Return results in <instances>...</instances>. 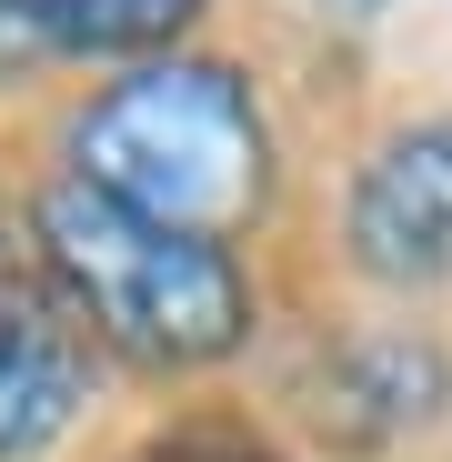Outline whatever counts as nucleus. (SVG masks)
I'll return each instance as SVG.
<instances>
[{
  "label": "nucleus",
  "mask_w": 452,
  "mask_h": 462,
  "mask_svg": "<svg viewBox=\"0 0 452 462\" xmlns=\"http://www.w3.org/2000/svg\"><path fill=\"white\" fill-rule=\"evenodd\" d=\"M70 181H91L121 211H151L171 231H232L262 211L272 191V131L262 101L232 81L221 60H141L70 121Z\"/></svg>",
  "instance_id": "f257e3e1"
},
{
  "label": "nucleus",
  "mask_w": 452,
  "mask_h": 462,
  "mask_svg": "<svg viewBox=\"0 0 452 462\" xmlns=\"http://www.w3.org/2000/svg\"><path fill=\"white\" fill-rule=\"evenodd\" d=\"M41 262L60 272L70 312L131 362L201 372V362H232L252 342V282H242L232 242L121 211L70 171L41 191Z\"/></svg>",
  "instance_id": "f03ea898"
},
{
  "label": "nucleus",
  "mask_w": 452,
  "mask_h": 462,
  "mask_svg": "<svg viewBox=\"0 0 452 462\" xmlns=\"http://www.w3.org/2000/svg\"><path fill=\"white\" fill-rule=\"evenodd\" d=\"M352 262L392 291L452 272V121L392 131L352 171Z\"/></svg>",
  "instance_id": "7ed1b4c3"
},
{
  "label": "nucleus",
  "mask_w": 452,
  "mask_h": 462,
  "mask_svg": "<svg viewBox=\"0 0 452 462\" xmlns=\"http://www.w3.org/2000/svg\"><path fill=\"white\" fill-rule=\"evenodd\" d=\"M81 382H91L81 332H70L51 301L0 282V462L41 452L70 412H81Z\"/></svg>",
  "instance_id": "20e7f679"
},
{
  "label": "nucleus",
  "mask_w": 452,
  "mask_h": 462,
  "mask_svg": "<svg viewBox=\"0 0 452 462\" xmlns=\"http://www.w3.org/2000/svg\"><path fill=\"white\" fill-rule=\"evenodd\" d=\"M201 0H41V41L51 51H91V60H161Z\"/></svg>",
  "instance_id": "39448f33"
},
{
  "label": "nucleus",
  "mask_w": 452,
  "mask_h": 462,
  "mask_svg": "<svg viewBox=\"0 0 452 462\" xmlns=\"http://www.w3.org/2000/svg\"><path fill=\"white\" fill-rule=\"evenodd\" d=\"M0 21H41V0H0Z\"/></svg>",
  "instance_id": "423d86ee"
},
{
  "label": "nucleus",
  "mask_w": 452,
  "mask_h": 462,
  "mask_svg": "<svg viewBox=\"0 0 452 462\" xmlns=\"http://www.w3.org/2000/svg\"><path fill=\"white\" fill-rule=\"evenodd\" d=\"M322 11H383V0H322Z\"/></svg>",
  "instance_id": "0eeeda50"
}]
</instances>
